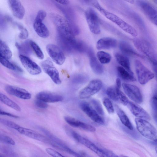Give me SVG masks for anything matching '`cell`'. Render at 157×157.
I'll return each instance as SVG.
<instances>
[{
	"mask_svg": "<svg viewBox=\"0 0 157 157\" xmlns=\"http://www.w3.org/2000/svg\"><path fill=\"white\" fill-rule=\"evenodd\" d=\"M50 17L67 49L69 50L72 49H75L78 41L75 37V34L69 22L63 17L56 13H51Z\"/></svg>",
	"mask_w": 157,
	"mask_h": 157,
	"instance_id": "6da1fadb",
	"label": "cell"
},
{
	"mask_svg": "<svg viewBox=\"0 0 157 157\" xmlns=\"http://www.w3.org/2000/svg\"><path fill=\"white\" fill-rule=\"evenodd\" d=\"M91 3L101 13L124 31L134 37H136L137 36V32L133 27L117 15L103 8L97 1H91Z\"/></svg>",
	"mask_w": 157,
	"mask_h": 157,
	"instance_id": "7a4b0ae2",
	"label": "cell"
},
{
	"mask_svg": "<svg viewBox=\"0 0 157 157\" xmlns=\"http://www.w3.org/2000/svg\"><path fill=\"white\" fill-rule=\"evenodd\" d=\"M133 42L137 50L152 64L157 63V52L148 41L143 38H135Z\"/></svg>",
	"mask_w": 157,
	"mask_h": 157,
	"instance_id": "3957f363",
	"label": "cell"
},
{
	"mask_svg": "<svg viewBox=\"0 0 157 157\" xmlns=\"http://www.w3.org/2000/svg\"><path fill=\"white\" fill-rule=\"evenodd\" d=\"M135 121L139 132L144 137L153 141L157 140V130L147 120L136 118Z\"/></svg>",
	"mask_w": 157,
	"mask_h": 157,
	"instance_id": "277c9868",
	"label": "cell"
},
{
	"mask_svg": "<svg viewBox=\"0 0 157 157\" xmlns=\"http://www.w3.org/2000/svg\"><path fill=\"white\" fill-rule=\"evenodd\" d=\"M135 65L138 80L141 84H146L154 77V74L140 60H136L135 62Z\"/></svg>",
	"mask_w": 157,
	"mask_h": 157,
	"instance_id": "5b68a950",
	"label": "cell"
},
{
	"mask_svg": "<svg viewBox=\"0 0 157 157\" xmlns=\"http://www.w3.org/2000/svg\"><path fill=\"white\" fill-rule=\"evenodd\" d=\"M86 20L90 31L93 34H98L101 32L99 19L94 10L90 7L85 12Z\"/></svg>",
	"mask_w": 157,
	"mask_h": 157,
	"instance_id": "8992f818",
	"label": "cell"
},
{
	"mask_svg": "<svg viewBox=\"0 0 157 157\" xmlns=\"http://www.w3.org/2000/svg\"><path fill=\"white\" fill-rule=\"evenodd\" d=\"M70 132L75 140L94 152L99 157H108L105 150L100 148L90 140L74 131L70 130Z\"/></svg>",
	"mask_w": 157,
	"mask_h": 157,
	"instance_id": "52a82bcc",
	"label": "cell"
},
{
	"mask_svg": "<svg viewBox=\"0 0 157 157\" xmlns=\"http://www.w3.org/2000/svg\"><path fill=\"white\" fill-rule=\"evenodd\" d=\"M102 86V83L101 80L98 79L92 80L80 91L79 97L81 99L89 98L98 92Z\"/></svg>",
	"mask_w": 157,
	"mask_h": 157,
	"instance_id": "ba28073f",
	"label": "cell"
},
{
	"mask_svg": "<svg viewBox=\"0 0 157 157\" xmlns=\"http://www.w3.org/2000/svg\"><path fill=\"white\" fill-rule=\"evenodd\" d=\"M42 68L44 71L51 78L56 84L59 85L61 82L59 71L54 66L52 61L48 58L41 63Z\"/></svg>",
	"mask_w": 157,
	"mask_h": 157,
	"instance_id": "9c48e42d",
	"label": "cell"
},
{
	"mask_svg": "<svg viewBox=\"0 0 157 157\" xmlns=\"http://www.w3.org/2000/svg\"><path fill=\"white\" fill-rule=\"evenodd\" d=\"M47 53L52 60L56 64L61 65L64 62L66 57L63 52L56 45L48 44L46 47Z\"/></svg>",
	"mask_w": 157,
	"mask_h": 157,
	"instance_id": "30bf717a",
	"label": "cell"
},
{
	"mask_svg": "<svg viewBox=\"0 0 157 157\" xmlns=\"http://www.w3.org/2000/svg\"><path fill=\"white\" fill-rule=\"evenodd\" d=\"M122 86L125 94L130 99L137 103L142 102V96L138 87L125 83H122Z\"/></svg>",
	"mask_w": 157,
	"mask_h": 157,
	"instance_id": "8fae6325",
	"label": "cell"
},
{
	"mask_svg": "<svg viewBox=\"0 0 157 157\" xmlns=\"http://www.w3.org/2000/svg\"><path fill=\"white\" fill-rule=\"evenodd\" d=\"M10 128L15 130L21 134L36 140L44 142L46 140L43 135L38 132L21 126L13 122L11 123Z\"/></svg>",
	"mask_w": 157,
	"mask_h": 157,
	"instance_id": "7c38bea8",
	"label": "cell"
},
{
	"mask_svg": "<svg viewBox=\"0 0 157 157\" xmlns=\"http://www.w3.org/2000/svg\"><path fill=\"white\" fill-rule=\"evenodd\" d=\"M79 105L82 110L93 121L100 124H104L103 119L88 103L82 102L80 103Z\"/></svg>",
	"mask_w": 157,
	"mask_h": 157,
	"instance_id": "4fadbf2b",
	"label": "cell"
},
{
	"mask_svg": "<svg viewBox=\"0 0 157 157\" xmlns=\"http://www.w3.org/2000/svg\"><path fill=\"white\" fill-rule=\"evenodd\" d=\"M19 58L22 65L30 74L36 75L41 73V69L40 67L29 57L20 55Z\"/></svg>",
	"mask_w": 157,
	"mask_h": 157,
	"instance_id": "5bb4252c",
	"label": "cell"
},
{
	"mask_svg": "<svg viewBox=\"0 0 157 157\" xmlns=\"http://www.w3.org/2000/svg\"><path fill=\"white\" fill-rule=\"evenodd\" d=\"M140 6L142 11L147 18L157 26V10L149 3L144 1H140Z\"/></svg>",
	"mask_w": 157,
	"mask_h": 157,
	"instance_id": "9a60e30c",
	"label": "cell"
},
{
	"mask_svg": "<svg viewBox=\"0 0 157 157\" xmlns=\"http://www.w3.org/2000/svg\"><path fill=\"white\" fill-rule=\"evenodd\" d=\"M5 90L8 94L22 99H29L32 96L31 94L26 90L13 86L7 85Z\"/></svg>",
	"mask_w": 157,
	"mask_h": 157,
	"instance_id": "2e32d148",
	"label": "cell"
},
{
	"mask_svg": "<svg viewBox=\"0 0 157 157\" xmlns=\"http://www.w3.org/2000/svg\"><path fill=\"white\" fill-rule=\"evenodd\" d=\"M8 3L13 15L19 19H23L25 10L21 2L18 0H9Z\"/></svg>",
	"mask_w": 157,
	"mask_h": 157,
	"instance_id": "e0dca14e",
	"label": "cell"
},
{
	"mask_svg": "<svg viewBox=\"0 0 157 157\" xmlns=\"http://www.w3.org/2000/svg\"><path fill=\"white\" fill-rule=\"evenodd\" d=\"M64 120L67 124L73 127L90 132H94L96 131L95 128L92 125L73 117L66 116L64 117Z\"/></svg>",
	"mask_w": 157,
	"mask_h": 157,
	"instance_id": "ac0fdd59",
	"label": "cell"
},
{
	"mask_svg": "<svg viewBox=\"0 0 157 157\" xmlns=\"http://www.w3.org/2000/svg\"><path fill=\"white\" fill-rule=\"evenodd\" d=\"M132 113L138 118L150 120L149 114L142 107L131 101H129L127 105Z\"/></svg>",
	"mask_w": 157,
	"mask_h": 157,
	"instance_id": "d6986e66",
	"label": "cell"
},
{
	"mask_svg": "<svg viewBox=\"0 0 157 157\" xmlns=\"http://www.w3.org/2000/svg\"><path fill=\"white\" fill-rule=\"evenodd\" d=\"M36 98L47 103L59 102L63 100V97L60 95L47 92H39L36 94Z\"/></svg>",
	"mask_w": 157,
	"mask_h": 157,
	"instance_id": "ffe728a7",
	"label": "cell"
},
{
	"mask_svg": "<svg viewBox=\"0 0 157 157\" xmlns=\"http://www.w3.org/2000/svg\"><path fill=\"white\" fill-rule=\"evenodd\" d=\"M90 64L93 72L96 74L100 75L104 72V68L101 63L94 56L91 49L88 50Z\"/></svg>",
	"mask_w": 157,
	"mask_h": 157,
	"instance_id": "44dd1931",
	"label": "cell"
},
{
	"mask_svg": "<svg viewBox=\"0 0 157 157\" xmlns=\"http://www.w3.org/2000/svg\"><path fill=\"white\" fill-rule=\"evenodd\" d=\"M117 44L116 40L109 37L99 39L97 42L96 48L98 50L109 49L115 48Z\"/></svg>",
	"mask_w": 157,
	"mask_h": 157,
	"instance_id": "7402d4cb",
	"label": "cell"
},
{
	"mask_svg": "<svg viewBox=\"0 0 157 157\" xmlns=\"http://www.w3.org/2000/svg\"><path fill=\"white\" fill-rule=\"evenodd\" d=\"M43 21L34 20L33 27L37 34L40 37L45 38L49 36V31Z\"/></svg>",
	"mask_w": 157,
	"mask_h": 157,
	"instance_id": "603a6c76",
	"label": "cell"
},
{
	"mask_svg": "<svg viewBox=\"0 0 157 157\" xmlns=\"http://www.w3.org/2000/svg\"><path fill=\"white\" fill-rule=\"evenodd\" d=\"M115 57L117 61L121 67L131 74L133 75L131 69L130 61L128 58L125 55L119 53H115Z\"/></svg>",
	"mask_w": 157,
	"mask_h": 157,
	"instance_id": "cb8c5ba5",
	"label": "cell"
},
{
	"mask_svg": "<svg viewBox=\"0 0 157 157\" xmlns=\"http://www.w3.org/2000/svg\"><path fill=\"white\" fill-rule=\"evenodd\" d=\"M115 108L117 114L123 124L129 130H132V124L124 111L117 105H115Z\"/></svg>",
	"mask_w": 157,
	"mask_h": 157,
	"instance_id": "d4e9b609",
	"label": "cell"
},
{
	"mask_svg": "<svg viewBox=\"0 0 157 157\" xmlns=\"http://www.w3.org/2000/svg\"><path fill=\"white\" fill-rule=\"evenodd\" d=\"M119 48L121 52L125 55L141 57L132 46L126 42L121 41L119 44Z\"/></svg>",
	"mask_w": 157,
	"mask_h": 157,
	"instance_id": "484cf974",
	"label": "cell"
},
{
	"mask_svg": "<svg viewBox=\"0 0 157 157\" xmlns=\"http://www.w3.org/2000/svg\"><path fill=\"white\" fill-rule=\"evenodd\" d=\"M117 70L119 76L123 80L129 82L136 81V79L133 75L130 74L122 67L118 66Z\"/></svg>",
	"mask_w": 157,
	"mask_h": 157,
	"instance_id": "4316f807",
	"label": "cell"
},
{
	"mask_svg": "<svg viewBox=\"0 0 157 157\" xmlns=\"http://www.w3.org/2000/svg\"><path fill=\"white\" fill-rule=\"evenodd\" d=\"M0 100L4 104L14 110L17 111H21V108L17 104L1 93H0Z\"/></svg>",
	"mask_w": 157,
	"mask_h": 157,
	"instance_id": "83f0119b",
	"label": "cell"
},
{
	"mask_svg": "<svg viewBox=\"0 0 157 157\" xmlns=\"http://www.w3.org/2000/svg\"><path fill=\"white\" fill-rule=\"evenodd\" d=\"M12 55L11 51L8 45L1 40H0V56L7 59L11 58Z\"/></svg>",
	"mask_w": 157,
	"mask_h": 157,
	"instance_id": "f1b7e54d",
	"label": "cell"
},
{
	"mask_svg": "<svg viewBox=\"0 0 157 157\" xmlns=\"http://www.w3.org/2000/svg\"><path fill=\"white\" fill-rule=\"evenodd\" d=\"M0 62L2 65L9 69L20 72L23 71L20 67L10 62L9 59L0 56Z\"/></svg>",
	"mask_w": 157,
	"mask_h": 157,
	"instance_id": "f546056e",
	"label": "cell"
},
{
	"mask_svg": "<svg viewBox=\"0 0 157 157\" xmlns=\"http://www.w3.org/2000/svg\"><path fill=\"white\" fill-rule=\"evenodd\" d=\"M97 59L101 64H107L111 59L110 55L103 51H98L97 53Z\"/></svg>",
	"mask_w": 157,
	"mask_h": 157,
	"instance_id": "4dcf8cb0",
	"label": "cell"
},
{
	"mask_svg": "<svg viewBox=\"0 0 157 157\" xmlns=\"http://www.w3.org/2000/svg\"><path fill=\"white\" fill-rule=\"evenodd\" d=\"M29 43L38 58L40 59H43L44 58V56L40 47L33 41L30 40Z\"/></svg>",
	"mask_w": 157,
	"mask_h": 157,
	"instance_id": "1f68e13d",
	"label": "cell"
},
{
	"mask_svg": "<svg viewBox=\"0 0 157 157\" xmlns=\"http://www.w3.org/2000/svg\"><path fill=\"white\" fill-rule=\"evenodd\" d=\"M117 96L120 101L124 105H127L129 101L125 95L120 90L115 88Z\"/></svg>",
	"mask_w": 157,
	"mask_h": 157,
	"instance_id": "d6a6232c",
	"label": "cell"
},
{
	"mask_svg": "<svg viewBox=\"0 0 157 157\" xmlns=\"http://www.w3.org/2000/svg\"><path fill=\"white\" fill-rule=\"evenodd\" d=\"M103 103L109 113L112 114L114 112L113 106L111 101L108 98H104L103 100Z\"/></svg>",
	"mask_w": 157,
	"mask_h": 157,
	"instance_id": "836d02e7",
	"label": "cell"
},
{
	"mask_svg": "<svg viewBox=\"0 0 157 157\" xmlns=\"http://www.w3.org/2000/svg\"><path fill=\"white\" fill-rule=\"evenodd\" d=\"M106 94L111 100L114 101H118L115 88L111 87H108L106 89Z\"/></svg>",
	"mask_w": 157,
	"mask_h": 157,
	"instance_id": "e575fe53",
	"label": "cell"
},
{
	"mask_svg": "<svg viewBox=\"0 0 157 157\" xmlns=\"http://www.w3.org/2000/svg\"><path fill=\"white\" fill-rule=\"evenodd\" d=\"M91 102L94 109L98 114L100 115H104L103 109L100 103L98 100L95 99L92 100Z\"/></svg>",
	"mask_w": 157,
	"mask_h": 157,
	"instance_id": "d590c367",
	"label": "cell"
},
{
	"mask_svg": "<svg viewBox=\"0 0 157 157\" xmlns=\"http://www.w3.org/2000/svg\"><path fill=\"white\" fill-rule=\"evenodd\" d=\"M18 29L20 31L18 35L19 38L21 39H25L29 36V32L28 30L21 25H17Z\"/></svg>",
	"mask_w": 157,
	"mask_h": 157,
	"instance_id": "8d00e7d4",
	"label": "cell"
},
{
	"mask_svg": "<svg viewBox=\"0 0 157 157\" xmlns=\"http://www.w3.org/2000/svg\"><path fill=\"white\" fill-rule=\"evenodd\" d=\"M0 140L1 142L11 145H15V141L10 137L6 135L0 134Z\"/></svg>",
	"mask_w": 157,
	"mask_h": 157,
	"instance_id": "74e56055",
	"label": "cell"
},
{
	"mask_svg": "<svg viewBox=\"0 0 157 157\" xmlns=\"http://www.w3.org/2000/svg\"><path fill=\"white\" fill-rule=\"evenodd\" d=\"M151 105L154 117L157 120V98L153 96L151 100Z\"/></svg>",
	"mask_w": 157,
	"mask_h": 157,
	"instance_id": "f35d334b",
	"label": "cell"
},
{
	"mask_svg": "<svg viewBox=\"0 0 157 157\" xmlns=\"http://www.w3.org/2000/svg\"><path fill=\"white\" fill-rule=\"evenodd\" d=\"M45 150L46 152L52 157H66L63 156L57 151L51 148H47Z\"/></svg>",
	"mask_w": 157,
	"mask_h": 157,
	"instance_id": "ab89813d",
	"label": "cell"
},
{
	"mask_svg": "<svg viewBox=\"0 0 157 157\" xmlns=\"http://www.w3.org/2000/svg\"><path fill=\"white\" fill-rule=\"evenodd\" d=\"M46 12L43 10H39L37 12L35 20L43 21L46 16Z\"/></svg>",
	"mask_w": 157,
	"mask_h": 157,
	"instance_id": "60d3db41",
	"label": "cell"
},
{
	"mask_svg": "<svg viewBox=\"0 0 157 157\" xmlns=\"http://www.w3.org/2000/svg\"><path fill=\"white\" fill-rule=\"evenodd\" d=\"M35 104L37 107L41 109H46L48 106L47 103L38 99L35 101Z\"/></svg>",
	"mask_w": 157,
	"mask_h": 157,
	"instance_id": "b9f144b4",
	"label": "cell"
},
{
	"mask_svg": "<svg viewBox=\"0 0 157 157\" xmlns=\"http://www.w3.org/2000/svg\"><path fill=\"white\" fill-rule=\"evenodd\" d=\"M0 114L1 115L6 116L15 118H19V117L18 116L3 110H2L1 109L0 110Z\"/></svg>",
	"mask_w": 157,
	"mask_h": 157,
	"instance_id": "7bdbcfd3",
	"label": "cell"
},
{
	"mask_svg": "<svg viewBox=\"0 0 157 157\" xmlns=\"http://www.w3.org/2000/svg\"><path fill=\"white\" fill-rule=\"evenodd\" d=\"M116 88L120 89L121 84V80L120 78H117L116 81Z\"/></svg>",
	"mask_w": 157,
	"mask_h": 157,
	"instance_id": "ee69618b",
	"label": "cell"
},
{
	"mask_svg": "<svg viewBox=\"0 0 157 157\" xmlns=\"http://www.w3.org/2000/svg\"><path fill=\"white\" fill-rule=\"evenodd\" d=\"M153 71L157 81V63L152 64Z\"/></svg>",
	"mask_w": 157,
	"mask_h": 157,
	"instance_id": "f6af8a7d",
	"label": "cell"
},
{
	"mask_svg": "<svg viewBox=\"0 0 157 157\" xmlns=\"http://www.w3.org/2000/svg\"><path fill=\"white\" fill-rule=\"evenodd\" d=\"M77 78H78V79H74V82H81V81H82L83 80V79H82V78H84V77H83L82 76V75H78V76H76V77Z\"/></svg>",
	"mask_w": 157,
	"mask_h": 157,
	"instance_id": "bcb514c9",
	"label": "cell"
},
{
	"mask_svg": "<svg viewBox=\"0 0 157 157\" xmlns=\"http://www.w3.org/2000/svg\"><path fill=\"white\" fill-rule=\"evenodd\" d=\"M56 1L59 3L63 5H68L69 3V1L67 0H58Z\"/></svg>",
	"mask_w": 157,
	"mask_h": 157,
	"instance_id": "7dc6e473",
	"label": "cell"
},
{
	"mask_svg": "<svg viewBox=\"0 0 157 157\" xmlns=\"http://www.w3.org/2000/svg\"><path fill=\"white\" fill-rule=\"evenodd\" d=\"M157 98V86L155 88L153 96Z\"/></svg>",
	"mask_w": 157,
	"mask_h": 157,
	"instance_id": "c3c4849f",
	"label": "cell"
},
{
	"mask_svg": "<svg viewBox=\"0 0 157 157\" xmlns=\"http://www.w3.org/2000/svg\"><path fill=\"white\" fill-rule=\"evenodd\" d=\"M154 144L156 146V150H157V140L154 141Z\"/></svg>",
	"mask_w": 157,
	"mask_h": 157,
	"instance_id": "681fc988",
	"label": "cell"
},
{
	"mask_svg": "<svg viewBox=\"0 0 157 157\" xmlns=\"http://www.w3.org/2000/svg\"><path fill=\"white\" fill-rule=\"evenodd\" d=\"M126 1L131 3H133L134 2V1L133 0Z\"/></svg>",
	"mask_w": 157,
	"mask_h": 157,
	"instance_id": "f907efd6",
	"label": "cell"
},
{
	"mask_svg": "<svg viewBox=\"0 0 157 157\" xmlns=\"http://www.w3.org/2000/svg\"><path fill=\"white\" fill-rule=\"evenodd\" d=\"M0 157H6L5 155L2 154H0Z\"/></svg>",
	"mask_w": 157,
	"mask_h": 157,
	"instance_id": "816d5d0a",
	"label": "cell"
},
{
	"mask_svg": "<svg viewBox=\"0 0 157 157\" xmlns=\"http://www.w3.org/2000/svg\"><path fill=\"white\" fill-rule=\"evenodd\" d=\"M119 156H120V157H129L128 156H126L125 155H121Z\"/></svg>",
	"mask_w": 157,
	"mask_h": 157,
	"instance_id": "f5cc1de1",
	"label": "cell"
},
{
	"mask_svg": "<svg viewBox=\"0 0 157 157\" xmlns=\"http://www.w3.org/2000/svg\"><path fill=\"white\" fill-rule=\"evenodd\" d=\"M156 150V151L157 153V150Z\"/></svg>",
	"mask_w": 157,
	"mask_h": 157,
	"instance_id": "db71d44e",
	"label": "cell"
}]
</instances>
